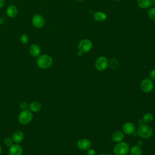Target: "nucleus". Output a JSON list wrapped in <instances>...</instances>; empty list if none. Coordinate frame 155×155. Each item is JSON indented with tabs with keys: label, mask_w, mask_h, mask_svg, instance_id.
Masks as SVG:
<instances>
[{
	"label": "nucleus",
	"mask_w": 155,
	"mask_h": 155,
	"mask_svg": "<svg viewBox=\"0 0 155 155\" xmlns=\"http://www.w3.org/2000/svg\"><path fill=\"white\" fill-rule=\"evenodd\" d=\"M36 63L39 67L41 68H47L51 65L53 59L48 54H42L38 56Z\"/></svg>",
	"instance_id": "1"
},
{
	"label": "nucleus",
	"mask_w": 155,
	"mask_h": 155,
	"mask_svg": "<svg viewBox=\"0 0 155 155\" xmlns=\"http://www.w3.org/2000/svg\"><path fill=\"white\" fill-rule=\"evenodd\" d=\"M138 135L143 139L150 138L153 134V130L150 126L147 124H141L137 129Z\"/></svg>",
	"instance_id": "2"
},
{
	"label": "nucleus",
	"mask_w": 155,
	"mask_h": 155,
	"mask_svg": "<svg viewBox=\"0 0 155 155\" xmlns=\"http://www.w3.org/2000/svg\"><path fill=\"white\" fill-rule=\"evenodd\" d=\"M130 150L128 144L125 142H120L117 143L113 148V151L116 155H125L128 154Z\"/></svg>",
	"instance_id": "3"
},
{
	"label": "nucleus",
	"mask_w": 155,
	"mask_h": 155,
	"mask_svg": "<svg viewBox=\"0 0 155 155\" xmlns=\"http://www.w3.org/2000/svg\"><path fill=\"white\" fill-rule=\"evenodd\" d=\"M33 114L30 110H22L19 116H18V120L19 122L22 125H27L29 124L32 119H33Z\"/></svg>",
	"instance_id": "4"
},
{
	"label": "nucleus",
	"mask_w": 155,
	"mask_h": 155,
	"mask_svg": "<svg viewBox=\"0 0 155 155\" xmlns=\"http://www.w3.org/2000/svg\"><path fill=\"white\" fill-rule=\"evenodd\" d=\"M140 89L145 93L151 91L154 88V83L151 79L145 78L143 79L140 83Z\"/></svg>",
	"instance_id": "5"
},
{
	"label": "nucleus",
	"mask_w": 155,
	"mask_h": 155,
	"mask_svg": "<svg viewBox=\"0 0 155 155\" xmlns=\"http://www.w3.org/2000/svg\"><path fill=\"white\" fill-rule=\"evenodd\" d=\"M92 48L91 42L87 39L81 40L78 44V49L82 53H87Z\"/></svg>",
	"instance_id": "6"
},
{
	"label": "nucleus",
	"mask_w": 155,
	"mask_h": 155,
	"mask_svg": "<svg viewBox=\"0 0 155 155\" xmlns=\"http://www.w3.org/2000/svg\"><path fill=\"white\" fill-rule=\"evenodd\" d=\"M108 66V60L104 56L99 57L95 62V67L98 71H103Z\"/></svg>",
	"instance_id": "7"
},
{
	"label": "nucleus",
	"mask_w": 155,
	"mask_h": 155,
	"mask_svg": "<svg viewBox=\"0 0 155 155\" xmlns=\"http://www.w3.org/2000/svg\"><path fill=\"white\" fill-rule=\"evenodd\" d=\"M32 24L36 28H42L45 24V19L42 16L39 14L34 15L31 19Z\"/></svg>",
	"instance_id": "8"
},
{
	"label": "nucleus",
	"mask_w": 155,
	"mask_h": 155,
	"mask_svg": "<svg viewBox=\"0 0 155 155\" xmlns=\"http://www.w3.org/2000/svg\"><path fill=\"white\" fill-rule=\"evenodd\" d=\"M22 148L18 143L13 144L10 147L8 153L9 155H22Z\"/></svg>",
	"instance_id": "9"
},
{
	"label": "nucleus",
	"mask_w": 155,
	"mask_h": 155,
	"mask_svg": "<svg viewBox=\"0 0 155 155\" xmlns=\"http://www.w3.org/2000/svg\"><path fill=\"white\" fill-rule=\"evenodd\" d=\"M122 130L124 133H125L126 134L130 135L134 133L136 127L135 125L132 122H127L124 124L122 127Z\"/></svg>",
	"instance_id": "10"
},
{
	"label": "nucleus",
	"mask_w": 155,
	"mask_h": 155,
	"mask_svg": "<svg viewBox=\"0 0 155 155\" xmlns=\"http://www.w3.org/2000/svg\"><path fill=\"white\" fill-rule=\"evenodd\" d=\"M78 147L79 149L82 150H87L90 149V148L91 147V142L89 140L87 139H81L78 140Z\"/></svg>",
	"instance_id": "11"
},
{
	"label": "nucleus",
	"mask_w": 155,
	"mask_h": 155,
	"mask_svg": "<svg viewBox=\"0 0 155 155\" xmlns=\"http://www.w3.org/2000/svg\"><path fill=\"white\" fill-rule=\"evenodd\" d=\"M24 137V134L23 133V132L21 130H18L16 131L12 136V139L14 142H15L16 143H21Z\"/></svg>",
	"instance_id": "12"
},
{
	"label": "nucleus",
	"mask_w": 155,
	"mask_h": 155,
	"mask_svg": "<svg viewBox=\"0 0 155 155\" xmlns=\"http://www.w3.org/2000/svg\"><path fill=\"white\" fill-rule=\"evenodd\" d=\"M30 54L33 57H38L41 53V48L37 44H32L29 48Z\"/></svg>",
	"instance_id": "13"
},
{
	"label": "nucleus",
	"mask_w": 155,
	"mask_h": 155,
	"mask_svg": "<svg viewBox=\"0 0 155 155\" xmlns=\"http://www.w3.org/2000/svg\"><path fill=\"white\" fill-rule=\"evenodd\" d=\"M124 138V133L121 131H115L111 136L112 140L115 142H120Z\"/></svg>",
	"instance_id": "14"
},
{
	"label": "nucleus",
	"mask_w": 155,
	"mask_h": 155,
	"mask_svg": "<svg viewBox=\"0 0 155 155\" xmlns=\"http://www.w3.org/2000/svg\"><path fill=\"white\" fill-rule=\"evenodd\" d=\"M18 13V9L16 6L11 5L8 6L6 10V14L10 18H13L16 16Z\"/></svg>",
	"instance_id": "15"
},
{
	"label": "nucleus",
	"mask_w": 155,
	"mask_h": 155,
	"mask_svg": "<svg viewBox=\"0 0 155 155\" xmlns=\"http://www.w3.org/2000/svg\"><path fill=\"white\" fill-rule=\"evenodd\" d=\"M153 2V0H137V5L142 8H147L150 7Z\"/></svg>",
	"instance_id": "16"
},
{
	"label": "nucleus",
	"mask_w": 155,
	"mask_h": 155,
	"mask_svg": "<svg viewBox=\"0 0 155 155\" xmlns=\"http://www.w3.org/2000/svg\"><path fill=\"white\" fill-rule=\"evenodd\" d=\"M41 109V105L38 101H33L29 105V110L32 112H38Z\"/></svg>",
	"instance_id": "17"
},
{
	"label": "nucleus",
	"mask_w": 155,
	"mask_h": 155,
	"mask_svg": "<svg viewBox=\"0 0 155 155\" xmlns=\"http://www.w3.org/2000/svg\"><path fill=\"white\" fill-rule=\"evenodd\" d=\"M107 16V15L102 12H97L94 13V18L96 21L98 22H103L106 20Z\"/></svg>",
	"instance_id": "18"
},
{
	"label": "nucleus",
	"mask_w": 155,
	"mask_h": 155,
	"mask_svg": "<svg viewBox=\"0 0 155 155\" xmlns=\"http://www.w3.org/2000/svg\"><path fill=\"white\" fill-rule=\"evenodd\" d=\"M130 154L131 155H142V151L140 146L134 145L131 147L130 149Z\"/></svg>",
	"instance_id": "19"
},
{
	"label": "nucleus",
	"mask_w": 155,
	"mask_h": 155,
	"mask_svg": "<svg viewBox=\"0 0 155 155\" xmlns=\"http://www.w3.org/2000/svg\"><path fill=\"white\" fill-rule=\"evenodd\" d=\"M154 120V116L153 115L150 113H147L146 114H144V116H143V122H144L145 124H150Z\"/></svg>",
	"instance_id": "20"
},
{
	"label": "nucleus",
	"mask_w": 155,
	"mask_h": 155,
	"mask_svg": "<svg viewBox=\"0 0 155 155\" xmlns=\"http://www.w3.org/2000/svg\"><path fill=\"white\" fill-rule=\"evenodd\" d=\"M148 15L149 18L153 21H155V7L151 8L148 10Z\"/></svg>",
	"instance_id": "21"
},
{
	"label": "nucleus",
	"mask_w": 155,
	"mask_h": 155,
	"mask_svg": "<svg viewBox=\"0 0 155 155\" xmlns=\"http://www.w3.org/2000/svg\"><path fill=\"white\" fill-rule=\"evenodd\" d=\"M4 144L7 147H10L13 144V139L10 137H7L4 139Z\"/></svg>",
	"instance_id": "22"
},
{
	"label": "nucleus",
	"mask_w": 155,
	"mask_h": 155,
	"mask_svg": "<svg viewBox=\"0 0 155 155\" xmlns=\"http://www.w3.org/2000/svg\"><path fill=\"white\" fill-rule=\"evenodd\" d=\"M20 39H21V41L22 44H26L28 41V37L27 35L23 34V35H21V36L20 38Z\"/></svg>",
	"instance_id": "23"
},
{
	"label": "nucleus",
	"mask_w": 155,
	"mask_h": 155,
	"mask_svg": "<svg viewBox=\"0 0 155 155\" xmlns=\"http://www.w3.org/2000/svg\"><path fill=\"white\" fill-rule=\"evenodd\" d=\"M118 65V61L116 59L113 58L110 61V67L112 68H116Z\"/></svg>",
	"instance_id": "24"
},
{
	"label": "nucleus",
	"mask_w": 155,
	"mask_h": 155,
	"mask_svg": "<svg viewBox=\"0 0 155 155\" xmlns=\"http://www.w3.org/2000/svg\"><path fill=\"white\" fill-rule=\"evenodd\" d=\"M28 107V105L27 103L25 102H21V104H19V108L22 110H27Z\"/></svg>",
	"instance_id": "25"
},
{
	"label": "nucleus",
	"mask_w": 155,
	"mask_h": 155,
	"mask_svg": "<svg viewBox=\"0 0 155 155\" xmlns=\"http://www.w3.org/2000/svg\"><path fill=\"white\" fill-rule=\"evenodd\" d=\"M150 76L151 78V79L155 80V69L151 71L150 74Z\"/></svg>",
	"instance_id": "26"
},
{
	"label": "nucleus",
	"mask_w": 155,
	"mask_h": 155,
	"mask_svg": "<svg viewBox=\"0 0 155 155\" xmlns=\"http://www.w3.org/2000/svg\"><path fill=\"white\" fill-rule=\"evenodd\" d=\"M87 155H95V151L93 149H88Z\"/></svg>",
	"instance_id": "27"
},
{
	"label": "nucleus",
	"mask_w": 155,
	"mask_h": 155,
	"mask_svg": "<svg viewBox=\"0 0 155 155\" xmlns=\"http://www.w3.org/2000/svg\"><path fill=\"white\" fill-rule=\"evenodd\" d=\"M5 0H0V8H2L5 5Z\"/></svg>",
	"instance_id": "28"
},
{
	"label": "nucleus",
	"mask_w": 155,
	"mask_h": 155,
	"mask_svg": "<svg viewBox=\"0 0 155 155\" xmlns=\"http://www.w3.org/2000/svg\"><path fill=\"white\" fill-rule=\"evenodd\" d=\"M1 151H2V149H1V145H0V155H1Z\"/></svg>",
	"instance_id": "29"
},
{
	"label": "nucleus",
	"mask_w": 155,
	"mask_h": 155,
	"mask_svg": "<svg viewBox=\"0 0 155 155\" xmlns=\"http://www.w3.org/2000/svg\"><path fill=\"white\" fill-rule=\"evenodd\" d=\"M153 2H154V5H155V0H153Z\"/></svg>",
	"instance_id": "30"
},
{
	"label": "nucleus",
	"mask_w": 155,
	"mask_h": 155,
	"mask_svg": "<svg viewBox=\"0 0 155 155\" xmlns=\"http://www.w3.org/2000/svg\"><path fill=\"white\" fill-rule=\"evenodd\" d=\"M77 1H84V0H77Z\"/></svg>",
	"instance_id": "31"
},
{
	"label": "nucleus",
	"mask_w": 155,
	"mask_h": 155,
	"mask_svg": "<svg viewBox=\"0 0 155 155\" xmlns=\"http://www.w3.org/2000/svg\"><path fill=\"white\" fill-rule=\"evenodd\" d=\"M99 155H106V154H99Z\"/></svg>",
	"instance_id": "32"
},
{
	"label": "nucleus",
	"mask_w": 155,
	"mask_h": 155,
	"mask_svg": "<svg viewBox=\"0 0 155 155\" xmlns=\"http://www.w3.org/2000/svg\"><path fill=\"white\" fill-rule=\"evenodd\" d=\"M115 1H119L120 0H115Z\"/></svg>",
	"instance_id": "33"
},
{
	"label": "nucleus",
	"mask_w": 155,
	"mask_h": 155,
	"mask_svg": "<svg viewBox=\"0 0 155 155\" xmlns=\"http://www.w3.org/2000/svg\"><path fill=\"white\" fill-rule=\"evenodd\" d=\"M108 155H112V154H108Z\"/></svg>",
	"instance_id": "34"
},
{
	"label": "nucleus",
	"mask_w": 155,
	"mask_h": 155,
	"mask_svg": "<svg viewBox=\"0 0 155 155\" xmlns=\"http://www.w3.org/2000/svg\"><path fill=\"white\" fill-rule=\"evenodd\" d=\"M125 155H128V154H125Z\"/></svg>",
	"instance_id": "35"
}]
</instances>
